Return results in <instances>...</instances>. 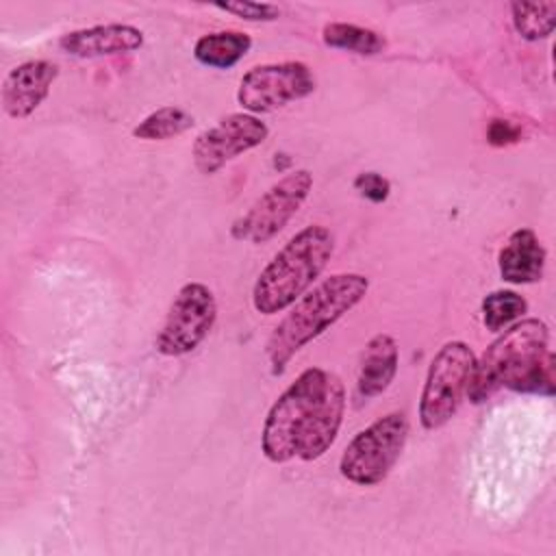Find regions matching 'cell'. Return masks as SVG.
Instances as JSON below:
<instances>
[{
  "label": "cell",
  "instance_id": "6da1fadb",
  "mask_svg": "<svg viewBox=\"0 0 556 556\" xmlns=\"http://www.w3.org/2000/svg\"><path fill=\"white\" fill-rule=\"evenodd\" d=\"M345 387L324 367H306L269 406L261 452L271 463L317 460L334 443L345 413Z\"/></svg>",
  "mask_w": 556,
  "mask_h": 556
},
{
  "label": "cell",
  "instance_id": "7a4b0ae2",
  "mask_svg": "<svg viewBox=\"0 0 556 556\" xmlns=\"http://www.w3.org/2000/svg\"><path fill=\"white\" fill-rule=\"evenodd\" d=\"M500 389L541 395L554 393V354L549 352V328L543 319L526 317L510 324L476 358L467 397L480 404Z\"/></svg>",
  "mask_w": 556,
  "mask_h": 556
},
{
  "label": "cell",
  "instance_id": "3957f363",
  "mask_svg": "<svg viewBox=\"0 0 556 556\" xmlns=\"http://www.w3.org/2000/svg\"><path fill=\"white\" fill-rule=\"evenodd\" d=\"M369 291V278L356 271H341L324 278L289 306L267 339V363L271 376H280L289 361L313 339L334 326Z\"/></svg>",
  "mask_w": 556,
  "mask_h": 556
},
{
  "label": "cell",
  "instance_id": "277c9868",
  "mask_svg": "<svg viewBox=\"0 0 556 556\" xmlns=\"http://www.w3.org/2000/svg\"><path fill=\"white\" fill-rule=\"evenodd\" d=\"M334 252V237L321 224L298 230L261 269L252 287V306L261 315H276L300 300L326 269Z\"/></svg>",
  "mask_w": 556,
  "mask_h": 556
},
{
  "label": "cell",
  "instance_id": "5b68a950",
  "mask_svg": "<svg viewBox=\"0 0 556 556\" xmlns=\"http://www.w3.org/2000/svg\"><path fill=\"white\" fill-rule=\"evenodd\" d=\"M410 424L402 410H391L358 430L339 458V473L358 486H376L400 460Z\"/></svg>",
  "mask_w": 556,
  "mask_h": 556
},
{
  "label": "cell",
  "instance_id": "8992f818",
  "mask_svg": "<svg viewBox=\"0 0 556 556\" xmlns=\"http://www.w3.org/2000/svg\"><path fill=\"white\" fill-rule=\"evenodd\" d=\"M476 352L465 341H445L437 350L428 365L417 408L424 430H439L456 415L463 397H467Z\"/></svg>",
  "mask_w": 556,
  "mask_h": 556
},
{
  "label": "cell",
  "instance_id": "52a82bcc",
  "mask_svg": "<svg viewBox=\"0 0 556 556\" xmlns=\"http://www.w3.org/2000/svg\"><path fill=\"white\" fill-rule=\"evenodd\" d=\"M313 189V174L308 169H293L278 178L243 215H239L230 235L237 241H250L254 245L274 239L291 217L302 208Z\"/></svg>",
  "mask_w": 556,
  "mask_h": 556
},
{
  "label": "cell",
  "instance_id": "ba28073f",
  "mask_svg": "<svg viewBox=\"0 0 556 556\" xmlns=\"http://www.w3.org/2000/svg\"><path fill=\"white\" fill-rule=\"evenodd\" d=\"M215 319V293L204 282L182 285L154 339L156 352L163 356H185L193 352L208 337Z\"/></svg>",
  "mask_w": 556,
  "mask_h": 556
},
{
  "label": "cell",
  "instance_id": "9c48e42d",
  "mask_svg": "<svg viewBox=\"0 0 556 556\" xmlns=\"http://www.w3.org/2000/svg\"><path fill=\"white\" fill-rule=\"evenodd\" d=\"M315 91V76L302 61L263 63L248 70L237 87V102L245 113L261 115L282 109Z\"/></svg>",
  "mask_w": 556,
  "mask_h": 556
},
{
  "label": "cell",
  "instance_id": "30bf717a",
  "mask_svg": "<svg viewBox=\"0 0 556 556\" xmlns=\"http://www.w3.org/2000/svg\"><path fill=\"white\" fill-rule=\"evenodd\" d=\"M267 135L269 128L258 115L245 111L230 113L195 137L191 146L193 165L200 174L211 176L219 172L226 163L261 146Z\"/></svg>",
  "mask_w": 556,
  "mask_h": 556
},
{
  "label": "cell",
  "instance_id": "8fae6325",
  "mask_svg": "<svg viewBox=\"0 0 556 556\" xmlns=\"http://www.w3.org/2000/svg\"><path fill=\"white\" fill-rule=\"evenodd\" d=\"M59 67L46 59H33L15 65L2 83V109L13 119L33 115L48 98Z\"/></svg>",
  "mask_w": 556,
  "mask_h": 556
},
{
  "label": "cell",
  "instance_id": "7c38bea8",
  "mask_svg": "<svg viewBox=\"0 0 556 556\" xmlns=\"http://www.w3.org/2000/svg\"><path fill=\"white\" fill-rule=\"evenodd\" d=\"M143 46V30L132 24H98L61 35L59 48L76 59H98L135 52Z\"/></svg>",
  "mask_w": 556,
  "mask_h": 556
},
{
  "label": "cell",
  "instance_id": "4fadbf2b",
  "mask_svg": "<svg viewBox=\"0 0 556 556\" xmlns=\"http://www.w3.org/2000/svg\"><path fill=\"white\" fill-rule=\"evenodd\" d=\"M547 252L532 228H517L510 232L497 254L502 280L510 285H532L543 278Z\"/></svg>",
  "mask_w": 556,
  "mask_h": 556
},
{
  "label": "cell",
  "instance_id": "5bb4252c",
  "mask_svg": "<svg viewBox=\"0 0 556 556\" xmlns=\"http://www.w3.org/2000/svg\"><path fill=\"white\" fill-rule=\"evenodd\" d=\"M400 367V348L397 341L387 334V332H378L374 334L361 356V367H358V376H356V393L361 400H374L378 395H382Z\"/></svg>",
  "mask_w": 556,
  "mask_h": 556
},
{
  "label": "cell",
  "instance_id": "9a60e30c",
  "mask_svg": "<svg viewBox=\"0 0 556 556\" xmlns=\"http://www.w3.org/2000/svg\"><path fill=\"white\" fill-rule=\"evenodd\" d=\"M252 48V37L241 30H215L202 35L193 46L198 63L215 70H228L237 65Z\"/></svg>",
  "mask_w": 556,
  "mask_h": 556
},
{
  "label": "cell",
  "instance_id": "2e32d148",
  "mask_svg": "<svg viewBox=\"0 0 556 556\" xmlns=\"http://www.w3.org/2000/svg\"><path fill=\"white\" fill-rule=\"evenodd\" d=\"M321 41L328 48L371 56L384 50V37L371 28L348 24V22H330L321 28Z\"/></svg>",
  "mask_w": 556,
  "mask_h": 556
},
{
  "label": "cell",
  "instance_id": "e0dca14e",
  "mask_svg": "<svg viewBox=\"0 0 556 556\" xmlns=\"http://www.w3.org/2000/svg\"><path fill=\"white\" fill-rule=\"evenodd\" d=\"M195 124L193 115L180 106L167 104L148 113L135 128L132 137L143 141H165L187 132Z\"/></svg>",
  "mask_w": 556,
  "mask_h": 556
},
{
  "label": "cell",
  "instance_id": "ac0fdd59",
  "mask_svg": "<svg viewBox=\"0 0 556 556\" xmlns=\"http://www.w3.org/2000/svg\"><path fill=\"white\" fill-rule=\"evenodd\" d=\"M513 26L526 41L547 39L556 28V2H513Z\"/></svg>",
  "mask_w": 556,
  "mask_h": 556
},
{
  "label": "cell",
  "instance_id": "d6986e66",
  "mask_svg": "<svg viewBox=\"0 0 556 556\" xmlns=\"http://www.w3.org/2000/svg\"><path fill=\"white\" fill-rule=\"evenodd\" d=\"M528 311V302L523 295L510 289H497L482 298L480 313L482 324L491 332H500L502 328H508L517 319H521Z\"/></svg>",
  "mask_w": 556,
  "mask_h": 556
},
{
  "label": "cell",
  "instance_id": "ffe728a7",
  "mask_svg": "<svg viewBox=\"0 0 556 556\" xmlns=\"http://www.w3.org/2000/svg\"><path fill=\"white\" fill-rule=\"evenodd\" d=\"M215 9L226 11L235 17H241L245 22H274L280 15V9L269 2H248V0H237V2H215Z\"/></svg>",
  "mask_w": 556,
  "mask_h": 556
},
{
  "label": "cell",
  "instance_id": "44dd1931",
  "mask_svg": "<svg viewBox=\"0 0 556 556\" xmlns=\"http://www.w3.org/2000/svg\"><path fill=\"white\" fill-rule=\"evenodd\" d=\"M354 189L365 198V200H369V202H374V204H380V202H384L387 198H389V193H391V182H389V178H384L382 174H378V172H361V174H356V178H354Z\"/></svg>",
  "mask_w": 556,
  "mask_h": 556
},
{
  "label": "cell",
  "instance_id": "7402d4cb",
  "mask_svg": "<svg viewBox=\"0 0 556 556\" xmlns=\"http://www.w3.org/2000/svg\"><path fill=\"white\" fill-rule=\"evenodd\" d=\"M521 139V128L510 119H493L486 128V141L491 146H508Z\"/></svg>",
  "mask_w": 556,
  "mask_h": 556
}]
</instances>
